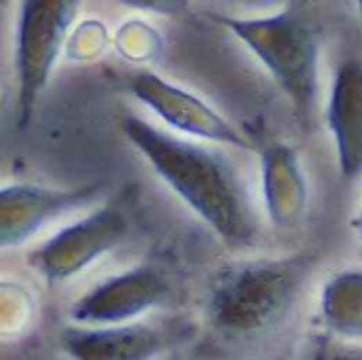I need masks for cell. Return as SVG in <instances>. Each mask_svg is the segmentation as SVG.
<instances>
[{"mask_svg": "<svg viewBox=\"0 0 362 360\" xmlns=\"http://www.w3.org/2000/svg\"><path fill=\"white\" fill-rule=\"evenodd\" d=\"M316 360H362V354L341 346H327Z\"/></svg>", "mask_w": 362, "mask_h": 360, "instance_id": "4fadbf2b", "label": "cell"}, {"mask_svg": "<svg viewBox=\"0 0 362 360\" xmlns=\"http://www.w3.org/2000/svg\"><path fill=\"white\" fill-rule=\"evenodd\" d=\"M81 0H21L15 34L17 123L25 127L66 47Z\"/></svg>", "mask_w": 362, "mask_h": 360, "instance_id": "3957f363", "label": "cell"}, {"mask_svg": "<svg viewBox=\"0 0 362 360\" xmlns=\"http://www.w3.org/2000/svg\"><path fill=\"white\" fill-rule=\"evenodd\" d=\"M301 272V259L246 263L225 272L210 303L216 325L235 333L272 325L286 310Z\"/></svg>", "mask_w": 362, "mask_h": 360, "instance_id": "277c9868", "label": "cell"}, {"mask_svg": "<svg viewBox=\"0 0 362 360\" xmlns=\"http://www.w3.org/2000/svg\"><path fill=\"white\" fill-rule=\"evenodd\" d=\"M267 166V182H278L280 189H276V195L267 197V208L276 223L288 221L286 216L295 219L297 206L303 204V180L299 178L295 157L284 146H272L265 155Z\"/></svg>", "mask_w": 362, "mask_h": 360, "instance_id": "8fae6325", "label": "cell"}, {"mask_svg": "<svg viewBox=\"0 0 362 360\" xmlns=\"http://www.w3.org/2000/svg\"><path fill=\"white\" fill-rule=\"evenodd\" d=\"M356 2V6H358V13H361V17H362V0H354Z\"/></svg>", "mask_w": 362, "mask_h": 360, "instance_id": "9a60e30c", "label": "cell"}, {"mask_svg": "<svg viewBox=\"0 0 362 360\" xmlns=\"http://www.w3.org/2000/svg\"><path fill=\"white\" fill-rule=\"evenodd\" d=\"M121 129L153 172L227 246L255 242L257 216L246 185L225 153L174 136L138 115H125Z\"/></svg>", "mask_w": 362, "mask_h": 360, "instance_id": "6da1fadb", "label": "cell"}, {"mask_svg": "<svg viewBox=\"0 0 362 360\" xmlns=\"http://www.w3.org/2000/svg\"><path fill=\"white\" fill-rule=\"evenodd\" d=\"M129 233V221L117 206H102L47 238L28 257L32 269L47 282H66L117 248Z\"/></svg>", "mask_w": 362, "mask_h": 360, "instance_id": "5b68a950", "label": "cell"}, {"mask_svg": "<svg viewBox=\"0 0 362 360\" xmlns=\"http://www.w3.org/2000/svg\"><path fill=\"white\" fill-rule=\"evenodd\" d=\"M100 193L102 182L68 189L30 182L0 187V248L25 244L45 225L91 204Z\"/></svg>", "mask_w": 362, "mask_h": 360, "instance_id": "52a82bcc", "label": "cell"}, {"mask_svg": "<svg viewBox=\"0 0 362 360\" xmlns=\"http://www.w3.org/2000/svg\"><path fill=\"white\" fill-rule=\"evenodd\" d=\"M59 344L72 360H148L161 348L159 335L142 325L66 327Z\"/></svg>", "mask_w": 362, "mask_h": 360, "instance_id": "30bf717a", "label": "cell"}, {"mask_svg": "<svg viewBox=\"0 0 362 360\" xmlns=\"http://www.w3.org/2000/svg\"><path fill=\"white\" fill-rule=\"evenodd\" d=\"M356 229H358V238H361V244H362V210H361V214H358V219H356Z\"/></svg>", "mask_w": 362, "mask_h": 360, "instance_id": "5bb4252c", "label": "cell"}, {"mask_svg": "<svg viewBox=\"0 0 362 360\" xmlns=\"http://www.w3.org/2000/svg\"><path fill=\"white\" fill-rule=\"evenodd\" d=\"M129 91L165 125L180 134L225 146L252 149V142L210 104L155 72L134 74L129 81Z\"/></svg>", "mask_w": 362, "mask_h": 360, "instance_id": "8992f818", "label": "cell"}, {"mask_svg": "<svg viewBox=\"0 0 362 360\" xmlns=\"http://www.w3.org/2000/svg\"><path fill=\"white\" fill-rule=\"evenodd\" d=\"M267 68L297 112L314 110L320 89V40L312 23L286 8L263 17H218Z\"/></svg>", "mask_w": 362, "mask_h": 360, "instance_id": "7a4b0ae2", "label": "cell"}, {"mask_svg": "<svg viewBox=\"0 0 362 360\" xmlns=\"http://www.w3.org/2000/svg\"><path fill=\"white\" fill-rule=\"evenodd\" d=\"M129 8L155 13V15H165V17H178L189 8L191 0H119Z\"/></svg>", "mask_w": 362, "mask_h": 360, "instance_id": "7c38bea8", "label": "cell"}, {"mask_svg": "<svg viewBox=\"0 0 362 360\" xmlns=\"http://www.w3.org/2000/svg\"><path fill=\"white\" fill-rule=\"evenodd\" d=\"M327 123L335 140L337 166L344 180L362 174V62L346 59L339 64L329 106Z\"/></svg>", "mask_w": 362, "mask_h": 360, "instance_id": "9c48e42d", "label": "cell"}, {"mask_svg": "<svg viewBox=\"0 0 362 360\" xmlns=\"http://www.w3.org/2000/svg\"><path fill=\"white\" fill-rule=\"evenodd\" d=\"M163 293L165 282L153 267H134L81 295L70 308V320L78 327L127 325L157 306Z\"/></svg>", "mask_w": 362, "mask_h": 360, "instance_id": "ba28073f", "label": "cell"}]
</instances>
